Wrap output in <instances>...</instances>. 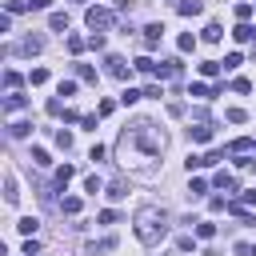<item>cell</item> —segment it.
I'll return each instance as SVG.
<instances>
[{
  "mask_svg": "<svg viewBox=\"0 0 256 256\" xmlns=\"http://www.w3.org/2000/svg\"><path fill=\"white\" fill-rule=\"evenodd\" d=\"M116 112V100H100V108H96V116H112Z\"/></svg>",
  "mask_w": 256,
  "mask_h": 256,
  "instance_id": "38",
  "label": "cell"
},
{
  "mask_svg": "<svg viewBox=\"0 0 256 256\" xmlns=\"http://www.w3.org/2000/svg\"><path fill=\"white\" fill-rule=\"evenodd\" d=\"M228 152L248 156V152H256V140H252V136H240V140H232V144H228Z\"/></svg>",
  "mask_w": 256,
  "mask_h": 256,
  "instance_id": "9",
  "label": "cell"
},
{
  "mask_svg": "<svg viewBox=\"0 0 256 256\" xmlns=\"http://www.w3.org/2000/svg\"><path fill=\"white\" fill-rule=\"evenodd\" d=\"M196 236H200V240H212V236H216V224H196Z\"/></svg>",
  "mask_w": 256,
  "mask_h": 256,
  "instance_id": "35",
  "label": "cell"
},
{
  "mask_svg": "<svg viewBox=\"0 0 256 256\" xmlns=\"http://www.w3.org/2000/svg\"><path fill=\"white\" fill-rule=\"evenodd\" d=\"M56 148H64V152H68V148H72V132H64V128H56Z\"/></svg>",
  "mask_w": 256,
  "mask_h": 256,
  "instance_id": "31",
  "label": "cell"
},
{
  "mask_svg": "<svg viewBox=\"0 0 256 256\" xmlns=\"http://www.w3.org/2000/svg\"><path fill=\"white\" fill-rule=\"evenodd\" d=\"M104 72L112 80H128V60L124 56H104Z\"/></svg>",
  "mask_w": 256,
  "mask_h": 256,
  "instance_id": "4",
  "label": "cell"
},
{
  "mask_svg": "<svg viewBox=\"0 0 256 256\" xmlns=\"http://www.w3.org/2000/svg\"><path fill=\"white\" fill-rule=\"evenodd\" d=\"M192 48H196V36L184 32V36H180V52H192Z\"/></svg>",
  "mask_w": 256,
  "mask_h": 256,
  "instance_id": "36",
  "label": "cell"
},
{
  "mask_svg": "<svg viewBox=\"0 0 256 256\" xmlns=\"http://www.w3.org/2000/svg\"><path fill=\"white\" fill-rule=\"evenodd\" d=\"M84 20H88V28H92V32H104V28H112V24H116V16H112L108 8H88V12H84Z\"/></svg>",
  "mask_w": 256,
  "mask_h": 256,
  "instance_id": "3",
  "label": "cell"
},
{
  "mask_svg": "<svg viewBox=\"0 0 256 256\" xmlns=\"http://www.w3.org/2000/svg\"><path fill=\"white\" fill-rule=\"evenodd\" d=\"M136 236H140V244L156 248V244L168 236V212L156 208V204H144V208L136 212Z\"/></svg>",
  "mask_w": 256,
  "mask_h": 256,
  "instance_id": "2",
  "label": "cell"
},
{
  "mask_svg": "<svg viewBox=\"0 0 256 256\" xmlns=\"http://www.w3.org/2000/svg\"><path fill=\"white\" fill-rule=\"evenodd\" d=\"M76 76H80L84 84H96V68H92V64H76Z\"/></svg>",
  "mask_w": 256,
  "mask_h": 256,
  "instance_id": "20",
  "label": "cell"
},
{
  "mask_svg": "<svg viewBox=\"0 0 256 256\" xmlns=\"http://www.w3.org/2000/svg\"><path fill=\"white\" fill-rule=\"evenodd\" d=\"M204 192H208V180H192L188 184V196H204Z\"/></svg>",
  "mask_w": 256,
  "mask_h": 256,
  "instance_id": "34",
  "label": "cell"
},
{
  "mask_svg": "<svg viewBox=\"0 0 256 256\" xmlns=\"http://www.w3.org/2000/svg\"><path fill=\"white\" fill-rule=\"evenodd\" d=\"M28 132H32V124H28V120H12V124H8V136H12V140H24Z\"/></svg>",
  "mask_w": 256,
  "mask_h": 256,
  "instance_id": "14",
  "label": "cell"
},
{
  "mask_svg": "<svg viewBox=\"0 0 256 256\" xmlns=\"http://www.w3.org/2000/svg\"><path fill=\"white\" fill-rule=\"evenodd\" d=\"M76 92V80H60V96H72Z\"/></svg>",
  "mask_w": 256,
  "mask_h": 256,
  "instance_id": "43",
  "label": "cell"
},
{
  "mask_svg": "<svg viewBox=\"0 0 256 256\" xmlns=\"http://www.w3.org/2000/svg\"><path fill=\"white\" fill-rule=\"evenodd\" d=\"M220 36H224V28H220V24H208V28L200 32V40H204V44H216Z\"/></svg>",
  "mask_w": 256,
  "mask_h": 256,
  "instance_id": "18",
  "label": "cell"
},
{
  "mask_svg": "<svg viewBox=\"0 0 256 256\" xmlns=\"http://www.w3.org/2000/svg\"><path fill=\"white\" fill-rule=\"evenodd\" d=\"M48 28H52V32H68V16H64V12H52V16H48Z\"/></svg>",
  "mask_w": 256,
  "mask_h": 256,
  "instance_id": "17",
  "label": "cell"
},
{
  "mask_svg": "<svg viewBox=\"0 0 256 256\" xmlns=\"http://www.w3.org/2000/svg\"><path fill=\"white\" fill-rule=\"evenodd\" d=\"M28 4H32L36 12H44V8H52V0H28Z\"/></svg>",
  "mask_w": 256,
  "mask_h": 256,
  "instance_id": "46",
  "label": "cell"
},
{
  "mask_svg": "<svg viewBox=\"0 0 256 256\" xmlns=\"http://www.w3.org/2000/svg\"><path fill=\"white\" fill-rule=\"evenodd\" d=\"M140 96H144V92H136V88H124V92H120V104H136Z\"/></svg>",
  "mask_w": 256,
  "mask_h": 256,
  "instance_id": "33",
  "label": "cell"
},
{
  "mask_svg": "<svg viewBox=\"0 0 256 256\" xmlns=\"http://www.w3.org/2000/svg\"><path fill=\"white\" fill-rule=\"evenodd\" d=\"M160 40H164V24H148L144 28V48H156Z\"/></svg>",
  "mask_w": 256,
  "mask_h": 256,
  "instance_id": "8",
  "label": "cell"
},
{
  "mask_svg": "<svg viewBox=\"0 0 256 256\" xmlns=\"http://www.w3.org/2000/svg\"><path fill=\"white\" fill-rule=\"evenodd\" d=\"M252 44H256V40H252Z\"/></svg>",
  "mask_w": 256,
  "mask_h": 256,
  "instance_id": "49",
  "label": "cell"
},
{
  "mask_svg": "<svg viewBox=\"0 0 256 256\" xmlns=\"http://www.w3.org/2000/svg\"><path fill=\"white\" fill-rule=\"evenodd\" d=\"M20 84H24V76H20V72H12V68H8V72H4V88H8V92H16V88H20Z\"/></svg>",
  "mask_w": 256,
  "mask_h": 256,
  "instance_id": "21",
  "label": "cell"
},
{
  "mask_svg": "<svg viewBox=\"0 0 256 256\" xmlns=\"http://www.w3.org/2000/svg\"><path fill=\"white\" fill-rule=\"evenodd\" d=\"M88 156H92V160H96V164H100V160H104V156H108V148H104V144H92V152H88Z\"/></svg>",
  "mask_w": 256,
  "mask_h": 256,
  "instance_id": "41",
  "label": "cell"
},
{
  "mask_svg": "<svg viewBox=\"0 0 256 256\" xmlns=\"http://www.w3.org/2000/svg\"><path fill=\"white\" fill-rule=\"evenodd\" d=\"M120 164H136V168H152L164 152V132L152 124V120H132L124 132H120Z\"/></svg>",
  "mask_w": 256,
  "mask_h": 256,
  "instance_id": "1",
  "label": "cell"
},
{
  "mask_svg": "<svg viewBox=\"0 0 256 256\" xmlns=\"http://www.w3.org/2000/svg\"><path fill=\"white\" fill-rule=\"evenodd\" d=\"M156 76H164V80H180L184 76V60H164V64H156Z\"/></svg>",
  "mask_w": 256,
  "mask_h": 256,
  "instance_id": "5",
  "label": "cell"
},
{
  "mask_svg": "<svg viewBox=\"0 0 256 256\" xmlns=\"http://www.w3.org/2000/svg\"><path fill=\"white\" fill-rule=\"evenodd\" d=\"M220 68H224L220 60H204V64H200V72H204V76H220Z\"/></svg>",
  "mask_w": 256,
  "mask_h": 256,
  "instance_id": "29",
  "label": "cell"
},
{
  "mask_svg": "<svg viewBox=\"0 0 256 256\" xmlns=\"http://www.w3.org/2000/svg\"><path fill=\"white\" fill-rule=\"evenodd\" d=\"M252 16V4H236V20H248Z\"/></svg>",
  "mask_w": 256,
  "mask_h": 256,
  "instance_id": "42",
  "label": "cell"
},
{
  "mask_svg": "<svg viewBox=\"0 0 256 256\" xmlns=\"http://www.w3.org/2000/svg\"><path fill=\"white\" fill-rule=\"evenodd\" d=\"M232 36H236V40H240V44H252V40H256V28H252V24H248V20H240V24H236V32H232Z\"/></svg>",
  "mask_w": 256,
  "mask_h": 256,
  "instance_id": "10",
  "label": "cell"
},
{
  "mask_svg": "<svg viewBox=\"0 0 256 256\" xmlns=\"http://www.w3.org/2000/svg\"><path fill=\"white\" fill-rule=\"evenodd\" d=\"M72 176H76V168H72V164H60V168H56V184H60V188H64Z\"/></svg>",
  "mask_w": 256,
  "mask_h": 256,
  "instance_id": "22",
  "label": "cell"
},
{
  "mask_svg": "<svg viewBox=\"0 0 256 256\" xmlns=\"http://www.w3.org/2000/svg\"><path fill=\"white\" fill-rule=\"evenodd\" d=\"M136 72H140V76H156V64H152L148 56H140V60H136Z\"/></svg>",
  "mask_w": 256,
  "mask_h": 256,
  "instance_id": "24",
  "label": "cell"
},
{
  "mask_svg": "<svg viewBox=\"0 0 256 256\" xmlns=\"http://www.w3.org/2000/svg\"><path fill=\"white\" fill-rule=\"evenodd\" d=\"M116 220H120V216H116L112 208H104V212H100V224H116Z\"/></svg>",
  "mask_w": 256,
  "mask_h": 256,
  "instance_id": "45",
  "label": "cell"
},
{
  "mask_svg": "<svg viewBox=\"0 0 256 256\" xmlns=\"http://www.w3.org/2000/svg\"><path fill=\"white\" fill-rule=\"evenodd\" d=\"M24 256H40V240L28 236V240H24Z\"/></svg>",
  "mask_w": 256,
  "mask_h": 256,
  "instance_id": "39",
  "label": "cell"
},
{
  "mask_svg": "<svg viewBox=\"0 0 256 256\" xmlns=\"http://www.w3.org/2000/svg\"><path fill=\"white\" fill-rule=\"evenodd\" d=\"M4 200H8V204H16V200H20V188H16V176H4Z\"/></svg>",
  "mask_w": 256,
  "mask_h": 256,
  "instance_id": "16",
  "label": "cell"
},
{
  "mask_svg": "<svg viewBox=\"0 0 256 256\" xmlns=\"http://www.w3.org/2000/svg\"><path fill=\"white\" fill-rule=\"evenodd\" d=\"M200 12H204L200 0H184V4H180V16H200Z\"/></svg>",
  "mask_w": 256,
  "mask_h": 256,
  "instance_id": "19",
  "label": "cell"
},
{
  "mask_svg": "<svg viewBox=\"0 0 256 256\" xmlns=\"http://www.w3.org/2000/svg\"><path fill=\"white\" fill-rule=\"evenodd\" d=\"M224 120H228V124H244V120H248V112H244V108H228V112H224Z\"/></svg>",
  "mask_w": 256,
  "mask_h": 256,
  "instance_id": "25",
  "label": "cell"
},
{
  "mask_svg": "<svg viewBox=\"0 0 256 256\" xmlns=\"http://www.w3.org/2000/svg\"><path fill=\"white\" fill-rule=\"evenodd\" d=\"M48 116H64V104H60V96H52V100H48Z\"/></svg>",
  "mask_w": 256,
  "mask_h": 256,
  "instance_id": "37",
  "label": "cell"
},
{
  "mask_svg": "<svg viewBox=\"0 0 256 256\" xmlns=\"http://www.w3.org/2000/svg\"><path fill=\"white\" fill-rule=\"evenodd\" d=\"M212 184H216V188H224V192H236V176H232V172H216V176H212Z\"/></svg>",
  "mask_w": 256,
  "mask_h": 256,
  "instance_id": "15",
  "label": "cell"
},
{
  "mask_svg": "<svg viewBox=\"0 0 256 256\" xmlns=\"http://www.w3.org/2000/svg\"><path fill=\"white\" fill-rule=\"evenodd\" d=\"M248 256H256V248H252V252H248Z\"/></svg>",
  "mask_w": 256,
  "mask_h": 256,
  "instance_id": "48",
  "label": "cell"
},
{
  "mask_svg": "<svg viewBox=\"0 0 256 256\" xmlns=\"http://www.w3.org/2000/svg\"><path fill=\"white\" fill-rule=\"evenodd\" d=\"M244 204H248V208H256V188H248V192H244Z\"/></svg>",
  "mask_w": 256,
  "mask_h": 256,
  "instance_id": "47",
  "label": "cell"
},
{
  "mask_svg": "<svg viewBox=\"0 0 256 256\" xmlns=\"http://www.w3.org/2000/svg\"><path fill=\"white\" fill-rule=\"evenodd\" d=\"M220 64H224V68H240V52H228Z\"/></svg>",
  "mask_w": 256,
  "mask_h": 256,
  "instance_id": "40",
  "label": "cell"
},
{
  "mask_svg": "<svg viewBox=\"0 0 256 256\" xmlns=\"http://www.w3.org/2000/svg\"><path fill=\"white\" fill-rule=\"evenodd\" d=\"M188 132H192V140H196V144H208V140H212V124H208V120H200V124H196V128H188Z\"/></svg>",
  "mask_w": 256,
  "mask_h": 256,
  "instance_id": "11",
  "label": "cell"
},
{
  "mask_svg": "<svg viewBox=\"0 0 256 256\" xmlns=\"http://www.w3.org/2000/svg\"><path fill=\"white\" fill-rule=\"evenodd\" d=\"M112 248H116V236H104V240L88 244V256H100V252H112Z\"/></svg>",
  "mask_w": 256,
  "mask_h": 256,
  "instance_id": "12",
  "label": "cell"
},
{
  "mask_svg": "<svg viewBox=\"0 0 256 256\" xmlns=\"http://www.w3.org/2000/svg\"><path fill=\"white\" fill-rule=\"evenodd\" d=\"M16 228H20V232H24V236H32V232H36V228H40V220H36V216H24V220H20V224H16Z\"/></svg>",
  "mask_w": 256,
  "mask_h": 256,
  "instance_id": "27",
  "label": "cell"
},
{
  "mask_svg": "<svg viewBox=\"0 0 256 256\" xmlns=\"http://www.w3.org/2000/svg\"><path fill=\"white\" fill-rule=\"evenodd\" d=\"M28 160H32V164H36V168H48V164H52V160H48V152H44V148H32V156H28Z\"/></svg>",
  "mask_w": 256,
  "mask_h": 256,
  "instance_id": "26",
  "label": "cell"
},
{
  "mask_svg": "<svg viewBox=\"0 0 256 256\" xmlns=\"http://www.w3.org/2000/svg\"><path fill=\"white\" fill-rule=\"evenodd\" d=\"M188 92H192V96H200V100H208V96H216V92H212V88H208V84H192V88H188Z\"/></svg>",
  "mask_w": 256,
  "mask_h": 256,
  "instance_id": "32",
  "label": "cell"
},
{
  "mask_svg": "<svg viewBox=\"0 0 256 256\" xmlns=\"http://www.w3.org/2000/svg\"><path fill=\"white\" fill-rule=\"evenodd\" d=\"M16 52H24V56H32V52H44V36H24V40L16 44Z\"/></svg>",
  "mask_w": 256,
  "mask_h": 256,
  "instance_id": "7",
  "label": "cell"
},
{
  "mask_svg": "<svg viewBox=\"0 0 256 256\" xmlns=\"http://www.w3.org/2000/svg\"><path fill=\"white\" fill-rule=\"evenodd\" d=\"M28 84H48V68H32L28 72Z\"/></svg>",
  "mask_w": 256,
  "mask_h": 256,
  "instance_id": "30",
  "label": "cell"
},
{
  "mask_svg": "<svg viewBox=\"0 0 256 256\" xmlns=\"http://www.w3.org/2000/svg\"><path fill=\"white\" fill-rule=\"evenodd\" d=\"M60 212L76 216V212H80V196H64V200H60Z\"/></svg>",
  "mask_w": 256,
  "mask_h": 256,
  "instance_id": "23",
  "label": "cell"
},
{
  "mask_svg": "<svg viewBox=\"0 0 256 256\" xmlns=\"http://www.w3.org/2000/svg\"><path fill=\"white\" fill-rule=\"evenodd\" d=\"M84 44H88L84 36H68V52H72V56H80V52H84Z\"/></svg>",
  "mask_w": 256,
  "mask_h": 256,
  "instance_id": "28",
  "label": "cell"
},
{
  "mask_svg": "<svg viewBox=\"0 0 256 256\" xmlns=\"http://www.w3.org/2000/svg\"><path fill=\"white\" fill-rule=\"evenodd\" d=\"M24 104H28V96H20V92H8L4 96V112H20Z\"/></svg>",
  "mask_w": 256,
  "mask_h": 256,
  "instance_id": "13",
  "label": "cell"
},
{
  "mask_svg": "<svg viewBox=\"0 0 256 256\" xmlns=\"http://www.w3.org/2000/svg\"><path fill=\"white\" fill-rule=\"evenodd\" d=\"M84 188H88V192H100L104 184H100V176H88V180H84Z\"/></svg>",
  "mask_w": 256,
  "mask_h": 256,
  "instance_id": "44",
  "label": "cell"
},
{
  "mask_svg": "<svg viewBox=\"0 0 256 256\" xmlns=\"http://www.w3.org/2000/svg\"><path fill=\"white\" fill-rule=\"evenodd\" d=\"M128 192H132V184H128L124 176H112V180H108V192H104V196H108V200H124Z\"/></svg>",
  "mask_w": 256,
  "mask_h": 256,
  "instance_id": "6",
  "label": "cell"
}]
</instances>
